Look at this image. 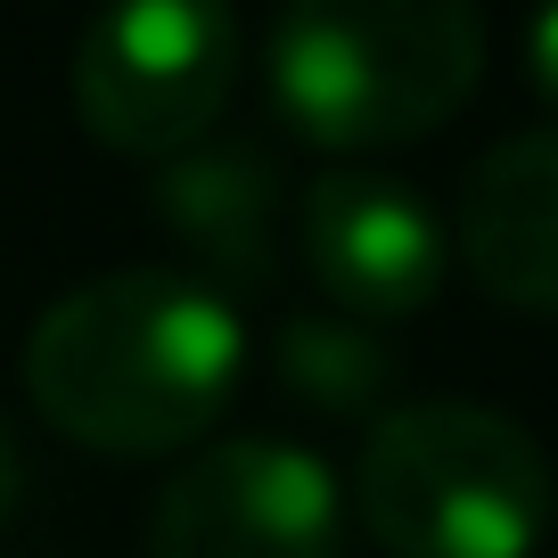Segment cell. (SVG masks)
Listing matches in <instances>:
<instances>
[{
	"mask_svg": "<svg viewBox=\"0 0 558 558\" xmlns=\"http://www.w3.org/2000/svg\"><path fill=\"white\" fill-rule=\"evenodd\" d=\"M525 83H534L542 99L558 107V9H542V17H525Z\"/></svg>",
	"mask_w": 558,
	"mask_h": 558,
	"instance_id": "30bf717a",
	"label": "cell"
},
{
	"mask_svg": "<svg viewBox=\"0 0 558 558\" xmlns=\"http://www.w3.org/2000/svg\"><path fill=\"white\" fill-rule=\"evenodd\" d=\"M452 239L485 296L558 313V123L518 132L469 165Z\"/></svg>",
	"mask_w": 558,
	"mask_h": 558,
	"instance_id": "52a82bcc",
	"label": "cell"
},
{
	"mask_svg": "<svg viewBox=\"0 0 558 558\" xmlns=\"http://www.w3.org/2000/svg\"><path fill=\"white\" fill-rule=\"evenodd\" d=\"M304 263L345 320H411L444 288V222L395 173L337 165L304 190Z\"/></svg>",
	"mask_w": 558,
	"mask_h": 558,
	"instance_id": "8992f818",
	"label": "cell"
},
{
	"mask_svg": "<svg viewBox=\"0 0 558 558\" xmlns=\"http://www.w3.org/2000/svg\"><path fill=\"white\" fill-rule=\"evenodd\" d=\"M148 558H345V493L288 436L206 444L157 493Z\"/></svg>",
	"mask_w": 558,
	"mask_h": 558,
	"instance_id": "5b68a950",
	"label": "cell"
},
{
	"mask_svg": "<svg viewBox=\"0 0 558 558\" xmlns=\"http://www.w3.org/2000/svg\"><path fill=\"white\" fill-rule=\"evenodd\" d=\"M17 501H25V460H17V444H9V427H0V525L17 518Z\"/></svg>",
	"mask_w": 558,
	"mask_h": 558,
	"instance_id": "8fae6325",
	"label": "cell"
},
{
	"mask_svg": "<svg viewBox=\"0 0 558 558\" xmlns=\"http://www.w3.org/2000/svg\"><path fill=\"white\" fill-rule=\"evenodd\" d=\"M157 214L206 255L214 288H222V279H239V288H263V279H271L279 181H271V165H263L255 148H206V140H197V148L165 157L157 165Z\"/></svg>",
	"mask_w": 558,
	"mask_h": 558,
	"instance_id": "ba28073f",
	"label": "cell"
},
{
	"mask_svg": "<svg viewBox=\"0 0 558 558\" xmlns=\"http://www.w3.org/2000/svg\"><path fill=\"white\" fill-rule=\"evenodd\" d=\"M246 369L230 288L165 263L83 279L25 337V395L58 436L116 460H157L222 418Z\"/></svg>",
	"mask_w": 558,
	"mask_h": 558,
	"instance_id": "6da1fadb",
	"label": "cell"
},
{
	"mask_svg": "<svg viewBox=\"0 0 558 558\" xmlns=\"http://www.w3.org/2000/svg\"><path fill=\"white\" fill-rule=\"evenodd\" d=\"M239 90V17L206 0H132L83 25L74 107L116 157L165 165L214 132Z\"/></svg>",
	"mask_w": 558,
	"mask_h": 558,
	"instance_id": "277c9868",
	"label": "cell"
},
{
	"mask_svg": "<svg viewBox=\"0 0 558 558\" xmlns=\"http://www.w3.org/2000/svg\"><path fill=\"white\" fill-rule=\"evenodd\" d=\"M558 476L518 418L485 402H395L369 418L345 518L386 558H534Z\"/></svg>",
	"mask_w": 558,
	"mask_h": 558,
	"instance_id": "3957f363",
	"label": "cell"
},
{
	"mask_svg": "<svg viewBox=\"0 0 558 558\" xmlns=\"http://www.w3.org/2000/svg\"><path fill=\"white\" fill-rule=\"evenodd\" d=\"M271 107L313 148H402L469 107L485 17L460 0H304L271 25Z\"/></svg>",
	"mask_w": 558,
	"mask_h": 558,
	"instance_id": "7a4b0ae2",
	"label": "cell"
},
{
	"mask_svg": "<svg viewBox=\"0 0 558 558\" xmlns=\"http://www.w3.org/2000/svg\"><path fill=\"white\" fill-rule=\"evenodd\" d=\"M279 378L288 395L313 402V411H337V418H386L395 411V353L378 345V329L345 313H304L279 329Z\"/></svg>",
	"mask_w": 558,
	"mask_h": 558,
	"instance_id": "9c48e42d",
	"label": "cell"
}]
</instances>
